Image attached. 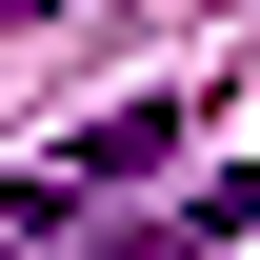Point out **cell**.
<instances>
[{"label": "cell", "mask_w": 260, "mask_h": 260, "mask_svg": "<svg viewBox=\"0 0 260 260\" xmlns=\"http://www.w3.org/2000/svg\"><path fill=\"white\" fill-rule=\"evenodd\" d=\"M160 160H180V100H120V120H80L40 180H60V200H120V180H160Z\"/></svg>", "instance_id": "obj_1"}]
</instances>
